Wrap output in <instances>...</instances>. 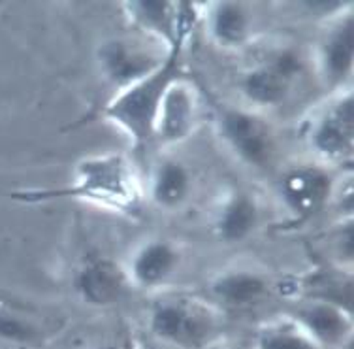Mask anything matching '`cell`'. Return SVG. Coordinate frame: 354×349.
I'll return each mask as SVG.
<instances>
[{
	"mask_svg": "<svg viewBox=\"0 0 354 349\" xmlns=\"http://www.w3.org/2000/svg\"><path fill=\"white\" fill-rule=\"evenodd\" d=\"M196 121V96L181 80L171 85L164 95L155 125V138L164 144H177L189 136Z\"/></svg>",
	"mask_w": 354,
	"mask_h": 349,
	"instance_id": "30bf717a",
	"label": "cell"
},
{
	"mask_svg": "<svg viewBox=\"0 0 354 349\" xmlns=\"http://www.w3.org/2000/svg\"><path fill=\"white\" fill-rule=\"evenodd\" d=\"M332 178L320 166H298L281 181V195L285 204L296 215L307 217L324 208L332 195Z\"/></svg>",
	"mask_w": 354,
	"mask_h": 349,
	"instance_id": "9c48e42d",
	"label": "cell"
},
{
	"mask_svg": "<svg viewBox=\"0 0 354 349\" xmlns=\"http://www.w3.org/2000/svg\"><path fill=\"white\" fill-rule=\"evenodd\" d=\"M354 61V21L348 12L328 33L320 49V70L328 83L337 85L351 74Z\"/></svg>",
	"mask_w": 354,
	"mask_h": 349,
	"instance_id": "4fadbf2b",
	"label": "cell"
},
{
	"mask_svg": "<svg viewBox=\"0 0 354 349\" xmlns=\"http://www.w3.org/2000/svg\"><path fill=\"white\" fill-rule=\"evenodd\" d=\"M192 33H185L168 49L157 69L119 89L117 96L104 108L108 121L124 130L136 145H147L155 138V125L164 95L183 78V49Z\"/></svg>",
	"mask_w": 354,
	"mask_h": 349,
	"instance_id": "6da1fadb",
	"label": "cell"
},
{
	"mask_svg": "<svg viewBox=\"0 0 354 349\" xmlns=\"http://www.w3.org/2000/svg\"><path fill=\"white\" fill-rule=\"evenodd\" d=\"M179 251L166 240H153L142 246L130 262L129 280L142 287H157L177 270Z\"/></svg>",
	"mask_w": 354,
	"mask_h": 349,
	"instance_id": "5bb4252c",
	"label": "cell"
},
{
	"mask_svg": "<svg viewBox=\"0 0 354 349\" xmlns=\"http://www.w3.org/2000/svg\"><path fill=\"white\" fill-rule=\"evenodd\" d=\"M213 294L232 308H249L264 301L268 281L252 270H232L213 281Z\"/></svg>",
	"mask_w": 354,
	"mask_h": 349,
	"instance_id": "9a60e30c",
	"label": "cell"
},
{
	"mask_svg": "<svg viewBox=\"0 0 354 349\" xmlns=\"http://www.w3.org/2000/svg\"><path fill=\"white\" fill-rule=\"evenodd\" d=\"M221 136L236 155L251 166H266L273 157L275 142L264 119L247 110H225L218 117Z\"/></svg>",
	"mask_w": 354,
	"mask_h": 349,
	"instance_id": "5b68a950",
	"label": "cell"
},
{
	"mask_svg": "<svg viewBox=\"0 0 354 349\" xmlns=\"http://www.w3.org/2000/svg\"><path fill=\"white\" fill-rule=\"evenodd\" d=\"M251 19L238 2H218L209 15V30L223 48H238L245 44Z\"/></svg>",
	"mask_w": 354,
	"mask_h": 349,
	"instance_id": "e0dca14e",
	"label": "cell"
},
{
	"mask_svg": "<svg viewBox=\"0 0 354 349\" xmlns=\"http://www.w3.org/2000/svg\"><path fill=\"white\" fill-rule=\"evenodd\" d=\"M129 276L109 260L87 262L75 276V291L93 306H111L121 301L129 287Z\"/></svg>",
	"mask_w": 354,
	"mask_h": 349,
	"instance_id": "8fae6325",
	"label": "cell"
},
{
	"mask_svg": "<svg viewBox=\"0 0 354 349\" xmlns=\"http://www.w3.org/2000/svg\"><path fill=\"white\" fill-rule=\"evenodd\" d=\"M96 349H124L121 343H113V342H109V343H104V346H100V348H96Z\"/></svg>",
	"mask_w": 354,
	"mask_h": 349,
	"instance_id": "44dd1931",
	"label": "cell"
},
{
	"mask_svg": "<svg viewBox=\"0 0 354 349\" xmlns=\"http://www.w3.org/2000/svg\"><path fill=\"white\" fill-rule=\"evenodd\" d=\"M15 199L23 202L80 199L108 206L117 212L132 213L140 204V184L129 159L119 153H108L82 161L68 187L53 191H23L15 195Z\"/></svg>",
	"mask_w": 354,
	"mask_h": 349,
	"instance_id": "7a4b0ae2",
	"label": "cell"
},
{
	"mask_svg": "<svg viewBox=\"0 0 354 349\" xmlns=\"http://www.w3.org/2000/svg\"><path fill=\"white\" fill-rule=\"evenodd\" d=\"M300 69L294 53H281L275 61L249 70L243 78L241 89L257 106H277L290 91V82Z\"/></svg>",
	"mask_w": 354,
	"mask_h": 349,
	"instance_id": "ba28073f",
	"label": "cell"
},
{
	"mask_svg": "<svg viewBox=\"0 0 354 349\" xmlns=\"http://www.w3.org/2000/svg\"><path fill=\"white\" fill-rule=\"evenodd\" d=\"M0 340L10 343H35L40 340V330L17 314L0 310Z\"/></svg>",
	"mask_w": 354,
	"mask_h": 349,
	"instance_id": "ffe728a7",
	"label": "cell"
},
{
	"mask_svg": "<svg viewBox=\"0 0 354 349\" xmlns=\"http://www.w3.org/2000/svg\"><path fill=\"white\" fill-rule=\"evenodd\" d=\"M191 193V176L189 170L177 161H164L158 165L153 181L151 197L162 208H177Z\"/></svg>",
	"mask_w": 354,
	"mask_h": 349,
	"instance_id": "ac0fdd59",
	"label": "cell"
},
{
	"mask_svg": "<svg viewBox=\"0 0 354 349\" xmlns=\"http://www.w3.org/2000/svg\"><path fill=\"white\" fill-rule=\"evenodd\" d=\"M149 329L160 342L177 349H204L223 329L218 310L189 296L162 298L149 314Z\"/></svg>",
	"mask_w": 354,
	"mask_h": 349,
	"instance_id": "3957f363",
	"label": "cell"
},
{
	"mask_svg": "<svg viewBox=\"0 0 354 349\" xmlns=\"http://www.w3.org/2000/svg\"><path fill=\"white\" fill-rule=\"evenodd\" d=\"M230 349H236V348H230Z\"/></svg>",
	"mask_w": 354,
	"mask_h": 349,
	"instance_id": "7402d4cb",
	"label": "cell"
},
{
	"mask_svg": "<svg viewBox=\"0 0 354 349\" xmlns=\"http://www.w3.org/2000/svg\"><path fill=\"white\" fill-rule=\"evenodd\" d=\"M309 144L330 163H351L354 147L353 95H339L311 121Z\"/></svg>",
	"mask_w": 354,
	"mask_h": 349,
	"instance_id": "277c9868",
	"label": "cell"
},
{
	"mask_svg": "<svg viewBox=\"0 0 354 349\" xmlns=\"http://www.w3.org/2000/svg\"><path fill=\"white\" fill-rule=\"evenodd\" d=\"M160 64V59L151 57L147 51L134 44L113 40L104 44L100 49V66L111 82L124 89L130 83L138 82Z\"/></svg>",
	"mask_w": 354,
	"mask_h": 349,
	"instance_id": "7c38bea8",
	"label": "cell"
},
{
	"mask_svg": "<svg viewBox=\"0 0 354 349\" xmlns=\"http://www.w3.org/2000/svg\"><path fill=\"white\" fill-rule=\"evenodd\" d=\"M292 319L322 349L339 348L353 336V314L332 302L307 298Z\"/></svg>",
	"mask_w": 354,
	"mask_h": 349,
	"instance_id": "52a82bcc",
	"label": "cell"
},
{
	"mask_svg": "<svg viewBox=\"0 0 354 349\" xmlns=\"http://www.w3.org/2000/svg\"><path fill=\"white\" fill-rule=\"evenodd\" d=\"M254 349H322L294 319L270 323L260 329Z\"/></svg>",
	"mask_w": 354,
	"mask_h": 349,
	"instance_id": "d6986e66",
	"label": "cell"
},
{
	"mask_svg": "<svg viewBox=\"0 0 354 349\" xmlns=\"http://www.w3.org/2000/svg\"><path fill=\"white\" fill-rule=\"evenodd\" d=\"M130 21L164 42L170 49L177 38L185 33H192L196 25L198 12L191 2H170V0H132L124 4Z\"/></svg>",
	"mask_w": 354,
	"mask_h": 349,
	"instance_id": "8992f818",
	"label": "cell"
},
{
	"mask_svg": "<svg viewBox=\"0 0 354 349\" xmlns=\"http://www.w3.org/2000/svg\"><path fill=\"white\" fill-rule=\"evenodd\" d=\"M259 221V208L245 193L226 200L217 217V233L225 242H239L252 233Z\"/></svg>",
	"mask_w": 354,
	"mask_h": 349,
	"instance_id": "2e32d148",
	"label": "cell"
}]
</instances>
